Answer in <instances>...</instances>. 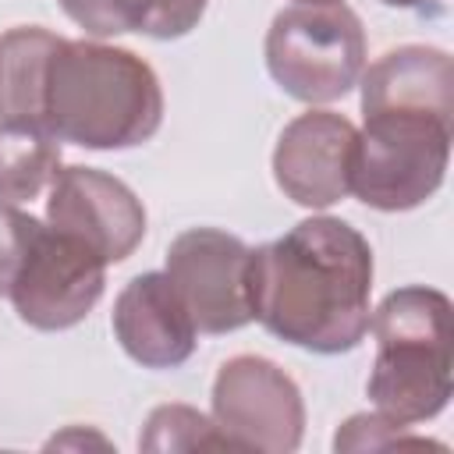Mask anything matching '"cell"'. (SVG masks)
<instances>
[{
	"instance_id": "1",
	"label": "cell",
	"mask_w": 454,
	"mask_h": 454,
	"mask_svg": "<svg viewBox=\"0 0 454 454\" xmlns=\"http://www.w3.org/2000/svg\"><path fill=\"white\" fill-rule=\"evenodd\" d=\"M252 319L273 337L340 355L369 333L372 248L337 216H309L287 234L252 248Z\"/></svg>"
},
{
	"instance_id": "2",
	"label": "cell",
	"mask_w": 454,
	"mask_h": 454,
	"mask_svg": "<svg viewBox=\"0 0 454 454\" xmlns=\"http://www.w3.org/2000/svg\"><path fill=\"white\" fill-rule=\"evenodd\" d=\"M163 124L156 71L124 46L60 39L46 74V131L82 149H131Z\"/></svg>"
},
{
	"instance_id": "3",
	"label": "cell",
	"mask_w": 454,
	"mask_h": 454,
	"mask_svg": "<svg viewBox=\"0 0 454 454\" xmlns=\"http://www.w3.org/2000/svg\"><path fill=\"white\" fill-rule=\"evenodd\" d=\"M376 362L372 408L401 426L440 415L450 401V298L436 287H397L369 316Z\"/></svg>"
},
{
	"instance_id": "4",
	"label": "cell",
	"mask_w": 454,
	"mask_h": 454,
	"mask_svg": "<svg viewBox=\"0 0 454 454\" xmlns=\"http://www.w3.org/2000/svg\"><path fill=\"white\" fill-rule=\"evenodd\" d=\"M450 160V117L436 114H365L355 135L351 195L383 213L422 206L443 184Z\"/></svg>"
},
{
	"instance_id": "5",
	"label": "cell",
	"mask_w": 454,
	"mask_h": 454,
	"mask_svg": "<svg viewBox=\"0 0 454 454\" xmlns=\"http://www.w3.org/2000/svg\"><path fill=\"white\" fill-rule=\"evenodd\" d=\"M266 67L301 103L316 106L348 96L365 71L362 18L348 4L284 7L266 32Z\"/></svg>"
},
{
	"instance_id": "6",
	"label": "cell",
	"mask_w": 454,
	"mask_h": 454,
	"mask_svg": "<svg viewBox=\"0 0 454 454\" xmlns=\"http://www.w3.org/2000/svg\"><path fill=\"white\" fill-rule=\"evenodd\" d=\"M231 450H298L305 433V401L298 383L270 358H227L213 380V415Z\"/></svg>"
},
{
	"instance_id": "7",
	"label": "cell",
	"mask_w": 454,
	"mask_h": 454,
	"mask_svg": "<svg viewBox=\"0 0 454 454\" xmlns=\"http://www.w3.org/2000/svg\"><path fill=\"white\" fill-rule=\"evenodd\" d=\"M103 284L106 262L99 252L50 223H39L7 298L21 323L35 330H67L96 309Z\"/></svg>"
},
{
	"instance_id": "8",
	"label": "cell",
	"mask_w": 454,
	"mask_h": 454,
	"mask_svg": "<svg viewBox=\"0 0 454 454\" xmlns=\"http://www.w3.org/2000/svg\"><path fill=\"white\" fill-rule=\"evenodd\" d=\"M252 248L216 227L181 231L167 248V277L199 333H231L252 323Z\"/></svg>"
},
{
	"instance_id": "9",
	"label": "cell",
	"mask_w": 454,
	"mask_h": 454,
	"mask_svg": "<svg viewBox=\"0 0 454 454\" xmlns=\"http://www.w3.org/2000/svg\"><path fill=\"white\" fill-rule=\"evenodd\" d=\"M46 192V223L85 241L106 266L142 245L145 209L121 177L96 167H64Z\"/></svg>"
},
{
	"instance_id": "10",
	"label": "cell",
	"mask_w": 454,
	"mask_h": 454,
	"mask_svg": "<svg viewBox=\"0 0 454 454\" xmlns=\"http://www.w3.org/2000/svg\"><path fill=\"white\" fill-rule=\"evenodd\" d=\"M355 135L358 128L333 110L298 114L273 149L277 188L305 209H326L351 195Z\"/></svg>"
},
{
	"instance_id": "11",
	"label": "cell",
	"mask_w": 454,
	"mask_h": 454,
	"mask_svg": "<svg viewBox=\"0 0 454 454\" xmlns=\"http://www.w3.org/2000/svg\"><path fill=\"white\" fill-rule=\"evenodd\" d=\"M124 355L142 369H177L192 358L199 330L167 273H138L124 284L110 316Z\"/></svg>"
},
{
	"instance_id": "12",
	"label": "cell",
	"mask_w": 454,
	"mask_h": 454,
	"mask_svg": "<svg viewBox=\"0 0 454 454\" xmlns=\"http://www.w3.org/2000/svg\"><path fill=\"white\" fill-rule=\"evenodd\" d=\"M365 114H436L454 121V64L436 46H397L362 71Z\"/></svg>"
},
{
	"instance_id": "13",
	"label": "cell",
	"mask_w": 454,
	"mask_h": 454,
	"mask_svg": "<svg viewBox=\"0 0 454 454\" xmlns=\"http://www.w3.org/2000/svg\"><path fill=\"white\" fill-rule=\"evenodd\" d=\"M60 35L18 25L0 35V124L46 131V74Z\"/></svg>"
},
{
	"instance_id": "14",
	"label": "cell",
	"mask_w": 454,
	"mask_h": 454,
	"mask_svg": "<svg viewBox=\"0 0 454 454\" xmlns=\"http://www.w3.org/2000/svg\"><path fill=\"white\" fill-rule=\"evenodd\" d=\"M64 14L96 39L142 32L149 39H181L206 14V0H60Z\"/></svg>"
},
{
	"instance_id": "15",
	"label": "cell",
	"mask_w": 454,
	"mask_h": 454,
	"mask_svg": "<svg viewBox=\"0 0 454 454\" xmlns=\"http://www.w3.org/2000/svg\"><path fill=\"white\" fill-rule=\"evenodd\" d=\"M60 170V142L50 131L0 128V206L39 199Z\"/></svg>"
},
{
	"instance_id": "16",
	"label": "cell",
	"mask_w": 454,
	"mask_h": 454,
	"mask_svg": "<svg viewBox=\"0 0 454 454\" xmlns=\"http://www.w3.org/2000/svg\"><path fill=\"white\" fill-rule=\"evenodd\" d=\"M138 450H231L227 436L216 422L188 404H160L149 411L145 429L138 436Z\"/></svg>"
},
{
	"instance_id": "17",
	"label": "cell",
	"mask_w": 454,
	"mask_h": 454,
	"mask_svg": "<svg viewBox=\"0 0 454 454\" xmlns=\"http://www.w3.org/2000/svg\"><path fill=\"white\" fill-rule=\"evenodd\" d=\"M411 426H401L380 411L372 415H351L337 436H333V450H390V447H443L436 440L415 436L408 433Z\"/></svg>"
},
{
	"instance_id": "18",
	"label": "cell",
	"mask_w": 454,
	"mask_h": 454,
	"mask_svg": "<svg viewBox=\"0 0 454 454\" xmlns=\"http://www.w3.org/2000/svg\"><path fill=\"white\" fill-rule=\"evenodd\" d=\"M39 223L43 220H35L32 213H25L18 206H0V298H7L11 280H14Z\"/></svg>"
},
{
	"instance_id": "19",
	"label": "cell",
	"mask_w": 454,
	"mask_h": 454,
	"mask_svg": "<svg viewBox=\"0 0 454 454\" xmlns=\"http://www.w3.org/2000/svg\"><path fill=\"white\" fill-rule=\"evenodd\" d=\"M387 7H426V0H380Z\"/></svg>"
},
{
	"instance_id": "20",
	"label": "cell",
	"mask_w": 454,
	"mask_h": 454,
	"mask_svg": "<svg viewBox=\"0 0 454 454\" xmlns=\"http://www.w3.org/2000/svg\"><path fill=\"white\" fill-rule=\"evenodd\" d=\"M294 4H340V0H294Z\"/></svg>"
}]
</instances>
